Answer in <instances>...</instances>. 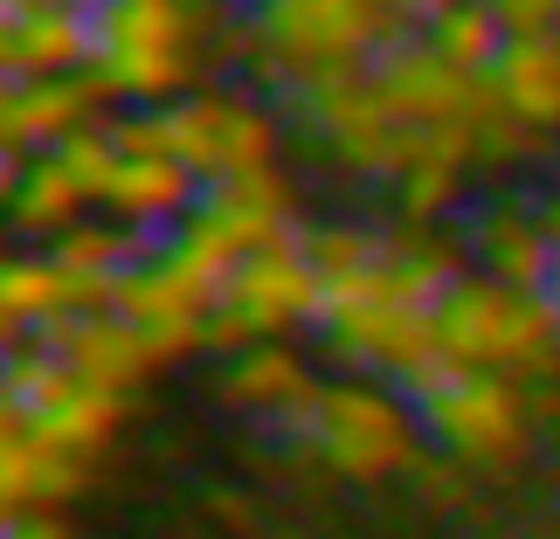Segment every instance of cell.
<instances>
[{
    "label": "cell",
    "instance_id": "cell-1",
    "mask_svg": "<svg viewBox=\"0 0 560 539\" xmlns=\"http://www.w3.org/2000/svg\"><path fill=\"white\" fill-rule=\"evenodd\" d=\"M457 277H464L457 249L436 243L429 229L374 235L368 263L326 277V318H318V326H326V339L347 360H374L408 387L422 366L443 360L436 305Z\"/></svg>",
    "mask_w": 560,
    "mask_h": 539
},
{
    "label": "cell",
    "instance_id": "cell-2",
    "mask_svg": "<svg viewBox=\"0 0 560 539\" xmlns=\"http://www.w3.org/2000/svg\"><path fill=\"white\" fill-rule=\"evenodd\" d=\"M401 35H408V21L387 0H249L243 49H249L256 77L298 97L339 70H368Z\"/></svg>",
    "mask_w": 560,
    "mask_h": 539
},
{
    "label": "cell",
    "instance_id": "cell-3",
    "mask_svg": "<svg viewBox=\"0 0 560 539\" xmlns=\"http://www.w3.org/2000/svg\"><path fill=\"white\" fill-rule=\"evenodd\" d=\"M208 0H97L91 8V70L112 97L166 112L201 70Z\"/></svg>",
    "mask_w": 560,
    "mask_h": 539
},
{
    "label": "cell",
    "instance_id": "cell-4",
    "mask_svg": "<svg viewBox=\"0 0 560 539\" xmlns=\"http://www.w3.org/2000/svg\"><path fill=\"white\" fill-rule=\"evenodd\" d=\"M443 360L485 366L505 380H553L560 374V312L547 291H512L485 270H464L436 305Z\"/></svg>",
    "mask_w": 560,
    "mask_h": 539
},
{
    "label": "cell",
    "instance_id": "cell-5",
    "mask_svg": "<svg viewBox=\"0 0 560 539\" xmlns=\"http://www.w3.org/2000/svg\"><path fill=\"white\" fill-rule=\"evenodd\" d=\"M284 429L318 464H332L339 478H353V484H381V478H395V470H408L422 457L416 415H408L395 395L360 387V380L312 387V395L284 415Z\"/></svg>",
    "mask_w": 560,
    "mask_h": 539
},
{
    "label": "cell",
    "instance_id": "cell-6",
    "mask_svg": "<svg viewBox=\"0 0 560 539\" xmlns=\"http://www.w3.org/2000/svg\"><path fill=\"white\" fill-rule=\"evenodd\" d=\"M429 436L443 449H457L464 464H520L526 457V436H533V408L520 401V380L505 374H485V366H457V360H436L408 380Z\"/></svg>",
    "mask_w": 560,
    "mask_h": 539
},
{
    "label": "cell",
    "instance_id": "cell-7",
    "mask_svg": "<svg viewBox=\"0 0 560 539\" xmlns=\"http://www.w3.org/2000/svg\"><path fill=\"white\" fill-rule=\"evenodd\" d=\"M118 422H125V395L83 380L70 360L35 347V339L14 347V360H8V429H28V436L77 449V457H97L118 436Z\"/></svg>",
    "mask_w": 560,
    "mask_h": 539
},
{
    "label": "cell",
    "instance_id": "cell-8",
    "mask_svg": "<svg viewBox=\"0 0 560 539\" xmlns=\"http://www.w3.org/2000/svg\"><path fill=\"white\" fill-rule=\"evenodd\" d=\"M318 318H326V277H318L305 235H291V243H270L229 270L208 347H256V339H284Z\"/></svg>",
    "mask_w": 560,
    "mask_h": 539
},
{
    "label": "cell",
    "instance_id": "cell-9",
    "mask_svg": "<svg viewBox=\"0 0 560 539\" xmlns=\"http://www.w3.org/2000/svg\"><path fill=\"white\" fill-rule=\"evenodd\" d=\"M291 235H305L298 229V187L277 174V166H264V174H235L222 187H208L201 208L174 229V243L229 284L235 263H249V256L270 249V243H291Z\"/></svg>",
    "mask_w": 560,
    "mask_h": 539
},
{
    "label": "cell",
    "instance_id": "cell-10",
    "mask_svg": "<svg viewBox=\"0 0 560 539\" xmlns=\"http://www.w3.org/2000/svg\"><path fill=\"white\" fill-rule=\"evenodd\" d=\"M214 305H222V277L194 263L174 235H166V243H153V256H145V263L125 270V277H118V297H112V312L132 318V326L153 339L166 360L208 347Z\"/></svg>",
    "mask_w": 560,
    "mask_h": 539
},
{
    "label": "cell",
    "instance_id": "cell-11",
    "mask_svg": "<svg viewBox=\"0 0 560 539\" xmlns=\"http://www.w3.org/2000/svg\"><path fill=\"white\" fill-rule=\"evenodd\" d=\"M166 139H174V160L201 187L277 166V118L235 91H194L180 104H166Z\"/></svg>",
    "mask_w": 560,
    "mask_h": 539
},
{
    "label": "cell",
    "instance_id": "cell-12",
    "mask_svg": "<svg viewBox=\"0 0 560 539\" xmlns=\"http://www.w3.org/2000/svg\"><path fill=\"white\" fill-rule=\"evenodd\" d=\"M28 339L49 347V353H62L83 380L112 387V395H132L145 374L166 366V353L118 312H62V318H49V326H35ZM28 339H21V347H28Z\"/></svg>",
    "mask_w": 560,
    "mask_h": 539
},
{
    "label": "cell",
    "instance_id": "cell-13",
    "mask_svg": "<svg viewBox=\"0 0 560 539\" xmlns=\"http://www.w3.org/2000/svg\"><path fill=\"white\" fill-rule=\"evenodd\" d=\"M104 104H112V91L97 83V70L42 77V83H8V104H0L8 160H35V145H42V153H56L62 139H77L83 125H97Z\"/></svg>",
    "mask_w": 560,
    "mask_h": 539
},
{
    "label": "cell",
    "instance_id": "cell-14",
    "mask_svg": "<svg viewBox=\"0 0 560 539\" xmlns=\"http://www.w3.org/2000/svg\"><path fill=\"white\" fill-rule=\"evenodd\" d=\"M83 484H91V457L56 449V443L28 436V429L0 436V499H8V519H42V512L70 505Z\"/></svg>",
    "mask_w": 560,
    "mask_h": 539
},
{
    "label": "cell",
    "instance_id": "cell-15",
    "mask_svg": "<svg viewBox=\"0 0 560 539\" xmlns=\"http://www.w3.org/2000/svg\"><path fill=\"white\" fill-rule=\"evenodd\" d=\"M91 8H97V0H91ZM91 8L8 14V35H0L8 83H42V77H77V70H91Z\"/></svg>",
    "mask_w": 560,
    "mask_h": 539
},
{
    "label": "cell",
    "instance_id": "cell-16",
    "mask_svg": "<svg viewBox=\"0 0 560 539\" xmlns=\"http://www.w3.org/2000/svg\"><path fill=\"white\" fill-rule=\"evenodd\" d=\"M478 256H485V277H499L512 291H553L560 277V243L547 235V214L512 201L478 214Z\"/></svg>",
    "mask_w": 560,
    "mask_h": 539
},
{
    "label": "cell",
    "instance_id": "cell-17",
    "mask_svg": "<svg viewBox=\"0 0 560 539\" xmlns=\"http://www.w3.org/2000/svg\"><path fill=\"white\" fill-rule=\"evenodd\" d=\"M201 180L187 174L180 160H125L118 180L104 187V208H112V222L139 229V235H160V229H180L194 208H201Z\"/></svg>",
    "mask_w": 560,
    "mask_h": 539
},
{
    "label": "cell",
    "instance_id": "cell-18",
    "mask_svg": "<svg viewBox=\"0 0 560 539\" xmlns=\"http://www.w3.org/2000/svg\"><path fill=\"white\" fill-rule=\"evenodd\" d=\"M8 187H14V222L28 235H70L83 222V208H91V194L62 166V153L8 160Z\"/></svg>",
    "mask_w": 560,
    "mask_h": 539
},
{
    "label": "cell",
    "instance_id": "cell-19",
    "mask_svg": "<svg viewBox=\"0 0 560 539\" xmlns=\"http://www.w3.org/2000/svg\"><path fill=\"white\" fill-rule=\"evenodd\" d=\"M491 77L533 132H560V35H512Z\"/></svg>",
    "mask_w": 560,
    "mask_h": 539
},
{
    "label": "cell",
    "instance_id": "cell-20",
    "mask_svg": "<svg viewBox=\"0 0 560 539\" xmlns=\"http://www.w3.org/2000/svg\"><path fill=\"white\" fill-rule=\"evenodd\" d=\"M312 387L318 380L305 374V360H298L284 339H256V347H243V353H235V366H229V401L270 408V415H291Z\"/></svg>",
    "mask_w": 560,
    "mask_h": 539
},
{
    "label": "cell",
    "instance_id": "cell-21",
    "mask_svg": "<svg viewBox=\"0 0 560 539\" xmlns=\"http://www.w3.org/2000/svg\"><path fill=\"white\" fill-rule=\"evenodd\" d=\"M429 42L457 62V70H499V56H505V42H512V28L499 21V8L491 0H464V8H450V14H436L429 21Z\"/></svg>",
    "mask_w": 560,
    "mask_h": 539
},
{
    "label": "cell",
    "instance_id": "cell-22",
    "mask_svg": "<svg viewBox=\"0 0 560 539\" xmlns=\"http://www.w3.org/2000/svg\"><path fill=\"white\" fill-rule=\"evenodd\" d=\"M56 263L62 270H77V277H125L132 263H145V235L139 229H125V222H77L70 235H56Z\"/></svg>",
    "mask_w": 560,
    "mask_h": 539
},
{
    "label": "cell",
    "instance_id": "cell-23",
    "mask_svg": "<svg viewBox=\"0 0 560 539\" xmlns=\"http://www.w3.org/2000/svg\"><path fill=\"white\" fill-rule=\"evenodd\" d=\"M56 153H62V166H70V174L83 180V194H91V201H104V187H112V180H118V166H125L118 139H112V118L83 125V132H77V139H62Z\"/></svg>",
    "mask_w": 560,
    "mask_h": 539
},
{
    "label": "cell",
    "instance_id": "cell-24",
    "mask_svg": "<svg viewBox=\"0 0 560 539\" xmlns=\"http://www.w3.org/2000/svg\"><path fill=\"white\" fill-rule=\"evenodd\" d=\"M401 187V214H408V222H436V214L450 208V201H457V187H464V166H416V174H408V180H395Z\"/></svg>",
    "mask_w": 560,
    "mask_h": 539
},
{
    "label": "cell",
    "instance_id": "cell-25",
    "mask_svg": "<svg viewBox=\"0 0 560 539\" xmlns=\"http://www.w3.org/2000/svg\"><path fill=\"white\" fill-rule=\"evenodd\" d=\"M512 35H560V0H491Z\"/></svg>",
    "mask_w": 560,
    "mask_h": 539
},
{
    "label": "cell",
    "instance_id": "cell-26",
    "mask_svg": "<svg viewBox=\"0 0 560 539\" xmlns=\"http://www.w3.org/2000/svg\"><path fill=\"white\" fill-rule=\"evenodd\" d=\"M8 539H70V526L56 512H42V519H8Z\"/></svg>",
    "mask_w": 560,
    "mask_h": 539
},
{
    "label": "cell",
    "instance_id": "cell-27",
    "mask_svg": "<svg viewBox=\"0 0 560 539\" xmlns=\"http://www.w3.org/2000/svg\"><path fill=\"white\" fill-rule=\"evenodd\" d=\"M401 21H436V14H450V8H464V0H387Z\"/></svg>",
    "mask_w": 560,
    "mask_h": 539
},
{
    "label": "cell",
    "instance_id": "cell-28",
    "mask_svg": "<svg viewBox=\"0 0 560 539\" xmlns=\"http://www.w3.org/2000/svg\"><path fill=\"white\" fill-rule=\"evenodd\" d=\"M547 297H553V312H560V277H553V291H547Z\"/></svg>",
    "mask_w": 560,
    "mask_h": 539
}]
</instances>
